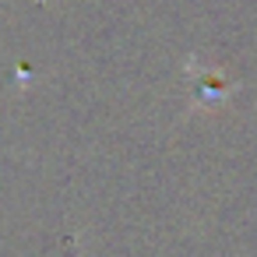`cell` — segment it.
<instances>
[{
  "label": "cell",
  "instance_id": "6da1fadb",
  "mask_svg": "<svg viewBox=\"0 0 257 257\" xmlns=\"http://www.w3.org/2000/svg\"><path fill=\"white\" fill-rule=\"evenodd\" d=\"M229 95H232V85H229L225 78H218V74H204V78L194 85V99H197V106H204V109L225 102Z\"/></svg>",
  "mask_w": 257,
  "mask_h": 257
}]
</instances>
